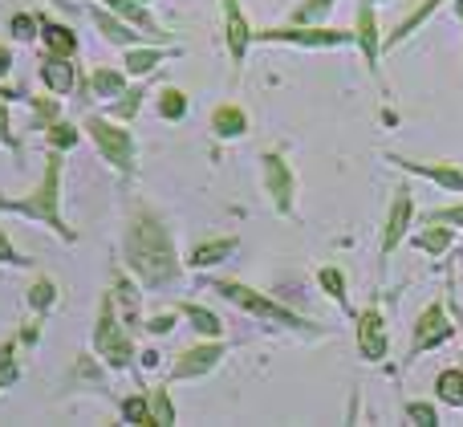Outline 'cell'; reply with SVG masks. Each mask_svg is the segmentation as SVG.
<instances>
[{
  "label": "cell",
  "mask_w": 463,
  "mask_h": 427,
  "mask_svg": "<svg viewBox=\"0 0 463 427\" xmlns=\"http://www.w3.org/2000/svg\"><path fill=\"white\" fill-rule=\"evenodd\" d=\"M260 171H264V192H269L272 208L280 216H293V200H297V179H293V167L280 151H264L260 155Z\"/></svg>",
  "instance_id": "obj_8"
},
{
  "label": "cell",
  "mask_w": 463,
  "mask_h": 427,
  "mask_svg": "<svg viewBox=\"0 0 463 427\" xmlns=\"http://www.w3.org/2000/svg\"><path fill=\"white\" fill-rule=\"evenodd\" d=\"M146 330H151V334H171V330H175V318H171V314L151 318V322H146Z\"/></svg>",
  "instance_id": "obj_40"
},
{
  "label": "cell",
  "mask_w": 463,
  "mask_h": 427,
  "mask_svg": "<svg viewBox=\"0 0 463 427\" xmlns=\"http://www.w3.org/2000/svg\"><path fill=\"white\" fill-rule=\"evenodd\" d=\"M29 306L37 309V314H49V309L57 306V285L49 281V277H41V281H33V289H29Z\"/></svg>",
  "instance_id": "obj_34"
},
{
  "label": "cell",
  "mask_w": 463,
  "mask_h": 427,
  "mask_svg": "<svg viewBox=\"0 0 463 427\" xmlns=\"http://www.w3.org/2000/svg\"><path fill=\"white\" fill-rule=\"evenodd\" d=\"M122 90H127V73H122V70L98 65V70L90 73V94H98V98H118Z\"/></svg>",
  "instance_id": "obj_23"
},
{
  "label": "cell",
  "mask_w": 463,
  "mask_h": 427,
  "mask_svg": "<svg viewBox=\"0 0 463 427\" xmlns=\"http://www.w3.org/2000/svg\"><path fill=\"white\" fill-rule=\"evenodd\" d=\"M86 130H90V138H94L98 155H102L122 179L135 176V135H130L118 119H110V114H90Z\"/></svg>",
  "instance_id": "obj_6"
},
{
  "label": "cell",
  "mask_w": 463,
  "mask_h": 427,
  "mask_svg": "<svg viewBox=\"0 0 463 427\" xmlns=\"http://www.w3.org/2000/svg\"><path fill=\"white\" fill-rule=\"evenodd\" d=\"M354 37H358L362 53H366L370 73L378 78V53H383V41H378V13H374V0H358V16H354Z\"/></svg>",
  "instance_id": "obj_14"
},
{
  "label": "cell",
  "mask_w": 463,
  "mask_h": 427,
  "mask_svg": "<svg viewBox=\"0 0 463 427\" xmlns=\"http://www.w3.org/2000/svg\"><path fill=\"white\" fill-rule=\"evenodd\" d=\"M122 257H127V269L138 277L143 289H163L179 277V252L175 241H171V228L163 224L159 212L138 208L130 212L127 232H122Z\"/></svg>",
  "instance_id": "obj_1"
},
{
  "label": "cell",
  "mask_w": 463,
  "mask_h": 427,
  "mask_svg": "<svg viewBox=\"0 0 463 427\" xmlns=\"http://www.w3.org/2000/svg\"><path fill=\"white\" fill-rule=\"evenodd\" d=\"M374 5H383V0H374Z\"/></svg>",
  "instance_id": "obj_44"
},
{
  "label": "cell",
  "mask_w": 463,
  "mask_h": 427,
  "mask_svg": "<svg viewBox=\"0 0 463 427\" xmlns=\"http://www.w3.org/2000/svg\"><path fill=\"white\" fill-rule=\"evenodd\" d=\"M45 143L49 151H70V147H78V127L73 122H49Z\"/></svg>",
  "instance_id": "obj_31"
},
{
  "label": "cell",
  "mask_w": 463,
  "mask_h": 427,
  "mask_svg": "<svg viewBox=\"0 0 463 427\" xmlns=\"http://www.w3.org/2000/svg\"><path fill=\"white\" fill-rule=\"evenodd\" d=\"M435 395L448 407H463V371H443L435 379Z\"/></svg>",
  "instance_id": "obj_30"
},
{
  "label": "cell",
  "mask_w": 463,
  "mask_h": 427,
  "mask_svg": "<svg viewBox=\"0 0 463 427\" xmlns=\"http://www.w3.org/2000/svg\"><path fill=\"white\" fill-rule=\"evenodd\" d=\"M456 13H459V21H463V0H456Z\"/></svg>",
  "instance_id": "obj_43"
},
{
  "label": "cell",
  "mask_w": 463,
  "mask_h": 427,
  "mask_svg": "<svg viewBox=\"0 0 463 427\" xmlns=\"http://www.w3.org/2000/svg\"><path fill=\"white\" fill-rule=\"evenodd\" d=\"M451 338H456V326H451L448 309H443V301H431V306L415 318V334H411L407 358H419V355H427V350H439L443 342H451Z\"/></svg>",
  "instance_id": "obj_7"
},
{
  "label": "cell",
  "mask_w": 463,
  "mask_h": 427,
  "mask_svg": "<svg viewBox=\"0 0 463 427\" xmlns=\"http://www.w3.org/2000/svg\"><path fill=\"white\" fill-rule=\"evenodd\" d=\"M407 420L419 427H435L439 423V412H435L431 403H407Z\"/></svg>",
  "instance_id": "obj_36"
},
{
  "label": "cell",
  "mask_w": 463,
  "mask_h": 427,
  "mask_svg": "<svg viewBox=\"0 0 463 427\" xmlns=\"http://www.w3.org/2000/svg\"><path fill=\"white\" fill-rule=\"evenodd\" d=\"M159 119H167V122H179V119H187V110H192V102H187V94L184 90H175V86H163L159 90Z\"/></svg>",
  "instance_id": "obj_27"
},
{
  "label": "cell",
  "mask_w": 463,
  "mask_h": 427,
  "mask_svg": "<svg viewBox=\"0 0 463 427\" xmlns=\"http://www.w3.org/2000/svg\"><path fill=\"white\" fill-rule=\"evenodd\" d=\"M94 355L102 358L110 371H127L130 358H135V346H130V330H122V318H118V301H114V293H102V306H98Z\"/></svg>",
  "instance_id": "obj_4"
},
{
  "label": "cell",
  "mask_w": 463,
  "mask_h": 427,
  "mask_svg": "<svg viewBox=\"0 0 463 427\" xmlns=\"http://www.w3.org/2000/svg\"><path fill=\"white\" fill-rule=\"evenodd\" d=\"M37 21H41V37H45L49 53H65V57L78 53V33H73L70 24H57V21H49V16H37Z\"/></svg>",
  "instance_id": "obj_19"
},
{
  "label": "cell",
  "mask_w": 463,
  "mask_h": 427,
  "mask_svg": "<svg viewBox=\"0 0 463 427\" xmlns=\"http://www.w3.org/2000/svg\"><path fill=\"white\" fill-rule=\"evenodd\" d=\"M118 415L122 423H151V399L146 395H130L118 403Z\"/></svg>",
  "instance_id": "obj_33"
},
{
  "label": "cell",
  "mask_w": 463,
  "mask_h": 427,
  "mask_svg": "<svg viewBox=\"0 0 463 427\" xmlns=\"http://www.w3.org/2000/svg\"><path fill=\"white\" fill-rule=\"evenodd\" d=\"M224 8V45H228V57H232V70H244L248 62V45L256 41V29L248 24V16L240 13V0H220Z\"/></svg>",
  "instance_id": "obj_9"
},
{
  "label": "cell",
  "mask_w": 463,
  "mask_h": 427,
  "mask_svg": "<svg viewBox=\"0 0 463 427\" xmlns=\"http://www.w3.org/2000/svg\"><path fill=\"white\" fill-rule=\"evenodd\" d=\"M423 224H448V228H463V204L456 208H435L423 216Z\"/></svg>",
  "instance_id": "obj_35"
},
{
  "label": "cell",
  "mask_w": 463,
  "mask_h": 427,
  "mask_svg": "<svg viewBox=\"0 0 463 427\" xmlns=\"http://www.w3.org/2000/svg\"><path fill=\"white\" fill-rule=\"evenodd\" d=\"M8 70H13V53H8V49L5 45H0V78H5V73Z\"/></svg>",
  "instance_id": "obj_41"
},
{
  "label": "cell",
  "mask_w": 463,
  "mask_h": 427,
  "mask_svg": "<svg viewBox=\"0 0 463 427\" xmlns=\"http://www.w3.org/2000/svg\"><path fill=\"white\" fill-rule=\"evenodd\" d=\"M0 143L13 147V151H21V143H16L13 130H8V110H5V102H0Z\"/></svg>",
  "instance_id": "obj_39"
},
{
  "label": "cell",
  "mask_w": 463,
  "mask_h": 427,
  "mask_svg": "<svg viewBox=\"0 0 463 427\" xmlns=\"http://www.w3.org/2000/svg\"><path fill=\"white\" fill-rule=\"evenodd\" d=\"M146 399H151V423H159V427L175 423V407H171L167 387H155V391H146Z\"/></svg>",
  "instance_id": "obj_32"
},
{
  "label": "cell",
  "mask_w": 463,
  "mask_h": 427,
  "mask_svg": "<svg viewBox=\"0 0 463 427\" xmlns=\"http://www.w3.org/2000/svg\"><path fill=\"white\" fill-rule=\"evenodd\" d=\"M0 265H33L29 257H21V252L8 244V236H5V228H0Z\"/></svg>",
  "instance_id": "obj_38"
},
{
  "label": "cell",
  "mask_w": 463,
  "mask_h": 427,
  "mask_svg": "<svg viewBox=\"0 0 463 427\" xmlns=\"http://www.w3.org/2000/svg\"><path fill=\"white\" fill-rule=\"evenodd\" d=\"M236 252V241H203V244H195L192 249V257H187V265L192 269H212V265H224V261Z\"/></svg>",
  "instance_id": "obj_21"
},
{
  "label": "cell",
  "mask_w": 463,
  "mask_h": 427,
  "mask_svg": "<svg viewBox=\"0 0 463 427\" xmlns=\"http://www.w3.org/2000/svg\"><path fill=\"white\" fill-rule=\"evenodd\" d=\"M37 73H41V81H45L49 94H57V98L70 94V90L78 86V65H73L65 53H45Z\"/></svg>",
  "instance_id": "obj_16"
},
{
  "label": "cell",
  "mask_w": 463,
  "mask_h": 427,
  "mask_svg": "<svg viewBox=\"0 0 463 427\" xmlns=\"http://www.w3.org/2000/svg\"><path fill=\"white\" fill-rule=\"evenodd\" d=\"M61 167H65L61 155L53 151L49 155V163H45V176H41L37 192L24 195V200H8V195H0V208L21 212V216H29V220H41V224L53 228L65 244H73L78 241V232H73V228L65 224V216H61Z\"/></svg>",
  "instance_id": "obj_2"
},
{
  "label": "cell",
  "mask_w": 463,
  "mask_h": 427,
  "mask_svg": "<svg viewBox=\"0 0 463 427\" xmlns=\"http://www.w3.org/2000/svg\"><path fill=\"white\" fill-rule=\"evenodd\" d=\"M439 5H443V0H423V5H419V8H415V13H411V16H407V21H402V24H399V29H394V33H391V37H386V41H383V49H394V45H402V41H407V37H411V33H415V29H419V24H423V21H427V16H431V13H435V8H439Z\"/></svg>",
  "instance_id": "obj_25"
},
{
  "label": "cell",
  "mask_w": 463,
  "mask_h": 427,
  "mask_svg": "<svg viewBox=\"0 0 463 427\" xmlns=\"http://www.w3.org/2000/svg\"><path fill=\"white\" fill-rule=\"evenodd\" d=\"M358 350L366 363H383L391 342H386V318L378 309H362L358 314Z\"/></svg>",
  "instance_id": "obj_12"
},
{
  "label": "cell",
  "mask_w": 463,
  "mask_h": 427,
  "mask_svg": "<svg viewBox=\"0 0 463 427\" xmlns=\"http://www.w3.org/2000/svg\"><path fill=\"white\" fill-rule=\"evenodd\" d=\"M208 289H212V293H220V298L232 301V306H240V309H244V314L260 318V322L288 326V330H301V334H309V330H313V322H309V318L293 314V309H288V306H280V301H272L269 293L252 289V285H244V281H224V277H212V281H208Z\"/></svg>",
  "instance_id": "obj_3"
},
{
  "label": "cell",
  "mask_w": 463,
  "mask_h": 427,
  "mask_svg": "<svg viewBox=\"0 0 463 427\" xmlns=\"http://www.w3.org/2000/svg\"><path fill=\"white\" fill-rule=\"evenodd\" d=\"M317 285L329 293V301H334L337 309H350V293H345V277H342V269L326 265V269L317 273Z\"/></svg>",
  "instance_id": "obj_28"
},
{
  "label": "cell",
  "mask_w": 463,
  "mask_h": 427,
  "mask_svg": "<svg viewBox=\"0 0 463 427\" xmlns=\"http://www.w3.org/2000/svg\"><path fill=\"white\" fill-rule=\"evenodd\" d=\"M391 163H399L402 171H411V176H423L431 179V184H439L443 192H463V167L456 163H427V159H402V155H386Z\"/></svg>",
  "instance_id": "obj_13"
},
{
  "label": "cell",
  "mask_w": 463,
  "mask_h": 427,
  "mask_svg": "<svg viewBox=\"0 0 463 427\" xmlns=\"http://www.w3.org/2000/svg\"><path fill=\"white\" fill-rule=\"evenodd\" d=\"M212 130H216L220 138H240L248 130V114L240 110V106H216L212 110Z\"/></svg>",
  "instance_id": "obj_22"
},
{
  "label": "cell",
  "mask_w": 463,
  "mask_h": 427,
  "mask_svg": "<svg viewBox=\"0 0 463 427\" xmlns=\"http://www.w3.org/2000/svg\"><path fill=\"white\" fill-rule=\"evenodd\" d=\"M411 249H423V252H435V257H443V252L451 249V228L448 224H431L423 236H411Z\"/></svg>",
  "instance_id": "obj_29"
},
{
  "label": "cell",
  "mask_w": 463,
  "mask_h": 427,
  "mask_svg": "<svg viewBox=\"0 0 463 427\" xmlns=\"http://www.w3.org/2000/svg\"><path fill=\"white\" fill-rule=\"evenodd\" d=\"M146 94H151V86L122 90V94L110 102V110H106V114H110V119H118V122H130V119L138 114V106H143V98H146Z\"/></svg>",
  "instance_id": "obj_26"
},
{
  "label": "cell",
  "mask_w": 463,
  "mask_h": 427,
  "mask_svg": "<svg viewBox=\"0 0 463 427\" xmlns=\"http://www.w3.org/2000/svg\"><path fill=\"white\" fill-rule=\"evenodd\" d=\"M260 45H297V49H350L358 45L354 29H329V24H272L256 29Z\"/></svg>",
  "instance_id": "obj_5"
},
{
  "label": "cell",
  "mask_w": 463,
  "mask_h": 427,
  "mask_svg": "<svg viewBox=\"0 0 463 427\" xmlns=\"http://www.w3.org/2000/svg\"><path fill=\"white\" fill-rule=\"evenodd\" d=\"M179 318H187V322H192V330L203 334V338H220V334H224V322H220V314L195 306V301H179Z\"/></svg>",
  "instance_id": "obj_20"
},
{
  "label": "cell",
  "mask_w": 463,
  "mask_h": 427,
  "mask_svg": "<svg viewBox=\"0 0 463 427\" xmlns=\"http://www.w3.org/2000/svg\"><path fill=\"white\" fill-rule=\"evenodd\" d=\"M106 5H110V13H118L122 21H130L135 29H143L146 37H151V45H163V41H171V33L163 29V24L155 21L151 13H146L143 0H106Z\"/></svg>",
  "instance_id": "obj_17"
},
{
  "label": "cell",
  "mask_w": 463,
  "mask_h": 427,
  "mask_svg": "<svg viewBox=\"0 0 463 427\" xmlns=\"http://www.w3.org/2000/svg\"><path fill=\"white\" fill-rule=\"evenodd\" d=\"M171 53H184V49H138V45H130V49H122V65H127V73H135V78H146L151 70H159V62L163 57H171Z\"/></svg>",
  "instance_id": "obj_18"
},
{
  "label": "cell",
  "mask_w": 463,
  "mask_h": 427,
  "mask_svg": "<svg viewBox=\"0 0 463 427\" xmlns=\"http://www.w3.org/2000/svg\"><path fill=\"white\" fill-rule=\"evenodd\" d=\"M411 220H415V195H411V187H399V192H394V200H391L386 228H383V261H391V252L407 241Z\"/></svg>",
  "instance_id": "obj_10"
},
{
  "label": "cell",
  "mask_w": 463,
  "mask_h": 427,
  "mask_svg": "<svg viewBox=\"0 0 463 427\" xmlns=\"http://www.w3.org/2000/svg\"><path fill=\"white\" fill-rule=\"evenodd\" d=\"M143 366L155 371V366H159V350H143Z\"/></svg>",
  "instance_id": "obj_42"
},
{
  "label": "cell",
  "mask_w": 463,
  "mask_h": 427,
  "mask_svg": "<svg viewBox=\"0 0 463 427\" xmlns=\"http://www.w3.org/2000/svg\"><path fill=\"white\" fill-rule=\"evenodd\" d=\"M37 29H41V21H33L29 13H16V16H13V37L33 41V37H37Z\"/></svg>",
  "instance_id": "obj_37"
},
{
  "label": "cell",
  "mask_w": 463,
  "mask_h": 427,
  "mask_svg": "<svg viewBox=\"0 0 463 427\" xmlns=\"http://www.w3.org/2000/svg\"><path fill=\"white\" fill-rule=\"evenodd\" d=\"M228 355L224 342H203V346H192L179 355V363L171 366V383H184V379H203L220 366V358Z\"/></svg>",
  "instance_id": "obj_11"
},
{
  "label": "cell",
  "mask_w": 463,
  "mask_h": 427,
  "mask_svg": "<svg viewBox=\"0 0 463 427\" xmlns=\"http://www.w3.org/2000/svg\"><path fill=\"white\" fill-rule=\"evenodd\" d=\"M114 301L122 306V326L127 330H138V289L127 281V277H114Z\"/></svg>",
  "instance_id": "obj_24"
},
{
  "label": "cell",
  "mask_w": 463,
  "mask_h": 427,
  "mask_svg": "<svg viewBox=\"0 0 463 427\" xmlns=\"http://www.w3.org/2000/svg\"><path fill=\"white\" fill-rule=\"evenodd\" d=\"M90 16H94V24H98V33H102L110 45H118V49H130V45H151V37H146L143 29H135L130 21H122L118 13H102V8H86Z\"/></svg>",
  "instance_id": "obj_15"
}]
</instances>
